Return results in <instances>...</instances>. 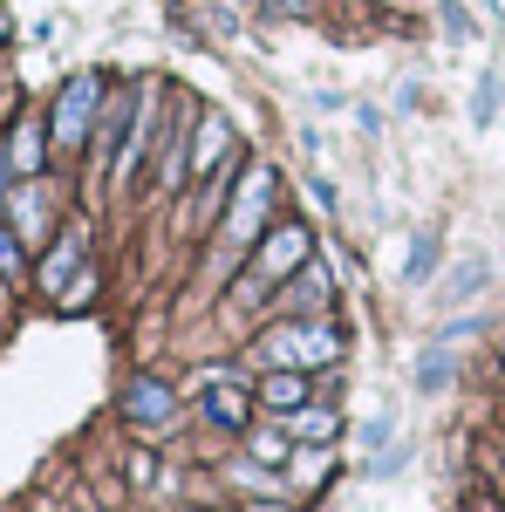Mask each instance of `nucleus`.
Wrapping results in <instances>:
<instances>
[{
  "label": "nucleus",
  "instance_id": "7",
  "mask_svg": "<svg viewBox=\"0 0 505 512\" xmlns=\"http://www.w3.org/2000/svg\"><path fill=\"white\" fill-rule=\"evenodd\" d=\"M76 260H82V233L55 239V253H48V267H41V287H48V294H62V280L76 274Z\"/></svg>",
  "mask_w": 505,
  "mask_h": 512
},
{
  "label": "nucleus",
  "instance_id": "14",
  "mask_svg": "<svg viewBox=\"0 0 505 512\" xmlns=\"http://www.w3.org/2000/svg\"><path fill=\"white\" fill-rule=\"evenodd\" d=\"M328 431H335V417H328V410H301V417H294V437H308V444H321Z\"/></svg>",
  "mask_w": 505,
  "mask_h": 512
},
{
  "label": "nucleus",
  "instance_id": "2",
  "mask_svg": "<svg viewBox=\"0 0 505 512\" xmlns=\"http://www.w3.org/2000/svg\"><path fill=\"white\" fill-rule=\"evenodd\" d=\"M335 349H342L335 328H280V335H267L273 362H328Z\"/></svg>",
  "mask_w": 505,
  "mask_h": 512
},
{
  "label": "nucleus",
  "instance_id": "4",
  "mask_svg": "<svg viewBox=\"0 0 505 512\" xmlns=\"http://www.w3.org/2000/svg\"><path fill=\"white\" fill-rule=\"evenodd\" d=\"M171 410H178V403H171V390H164V383H151V376L123 390V417H130V424H144V431L171 424Z\"/></svg>",
  "mask_w": 505,
  "mask_h": 512
},
{
  "label": "nucleus",
  "instance_id": "13",
  "mask_svg": "<svg viewBox=\"0 0 505 512\" xmlns=\"http://www.w3.org/2000/svg\"><path fill=\"white\" fill-rule=\"evenodd\" d=\"M205 410H212L219 424H246V396H239V390H212V396H205Z\"/></svg>",
  "mask_w": 505,
  "mask_h": 512
},
{
  "label": "nucleus",
  "instance_id": "8",
  "mask_svg": "<svg viewBox=\"0 0 505 512\" xmlns=\"http://www.w3.org/2000/svg\"><path fill=\"white\" fill-rule=\"evenodd\" d=\"M219 151H233V130H226L219 117H205V123H198V151H192V164H198V171H212V164H219Z\"/></svg>",
  "mask_w": 505,
  "mask_h": 512
},
{
  "label": "nucleus",
  "instance_id": "12",
  "mask_svg": "<svg viewBox=\"0 0 505 512\" xmlns=\"http://www.w3.org/2000/svg\"><path fill=\"white\" fill-rule=\"evenodd\" d=\"M485 274H492V267H485V260H465V267H458V274L444 280V301H465V294H478V287H485Z\"/></svg>",
  "mask_w": 505,
  "mask_h": 512
},
{
  "label": "nucleus",
  "instance_id": "1",
  "mask_svg": "<svg viewBox=\"0 0 505 512\" xmlns=\"http://www.w3.org/2000/svg\"><path fill=\"white\" fill-rule=\"evenodd\" d=\"M96 96H103V82L96 76H69V89H62V103H55V144H82V130H89V117H96Z\"/></svg>",
  "mask_w": 505,
  "mask_h": 512
},
{
  "label": "nucleus",
  "instance_id": "3",
  "mask_svg": "<svg viewBox=\"0 0 505 512\" xmlns=\"http://www.w3.org/2000/svg\"><path fill=\"white\" fill-rule=\"evenodd\" d=\"M301 260H308V233H301V226H280V233H267V246H260V280H287Z\"/></svg>",
  "mask_w": 505,
  "mask_h": 512
},
{
  "label": "nucleus",
  "instance_id": "11",
  "mask_svg": "<svg viewBox=\"0 0 505 512\" xmlns=\"http://www.w3.org/2000/svg\"><path fill=\"white\" fill-rule=\"evenodd\" d=\"M444 383H451V355H444V342H430L417 362V390H444Z\"/></svg>",
  "mask_w": 505,
  "mask_h": 512
},
{
  "label": "nucleus",
  "instance_id": "18",
  "mask_svg": "<svg viewBox=\"0 0 505 512\" xmlns=\"http://www.w3.org/2000/svg\"><path fill=\"white\" fill-rule=\"evenodd\" d=\"M253 512H280V506H253Z\"/></svg>",
  "mask_w": 505,
  "mask_h": 512
},
{
  "label": "nucleus",
  "instance_id": "6",
  "mask_svg": "<svg viewBox=\"0 0 505 512\" xmlns=\"http://www.w3.org/2000/svg\"><path fill=\"white\" fill-rule=\"evenodd\" d=\"M7 171H21V178H35V171H41V123L35 117L14 130V144H7Z\"/></svg>",
  "mask_w": 505,
  "mask_h": 512
},
{
  "label": "nucleus",
  "instance_id": "17",
  "mask_svg": "<svg viewBox=\"0 0 505 512\" xmlns=\"http://www.w3.org/2000/svg\"><path fill=\"white\" fill-rule=\"evenodd\" d=\"M253 458H267V465H273V458H287V437H267V431H260V437H253Z\"/></svg>",
  "mask_w": 505,
  "mask_h": 512
},
{
  "label": "nucleus",
  "instance_id": "5",
  "mask_svg": "<svg viewBox=\"0 0 505 512\" xmlns=\"http://www.w3.org/2000/svg\"><path fill=\"white\" fill-rule=\"evenodd\" d=\"M267 205H273V178H267V171H253V178H246V192H239V205H233V226H226V233H233V246L260 233Z\"/></svg>",
  "mask_w": 505,
  "mask_h": 512
},
{
  "label": "nucleus",
  "instance_id": "15",
  "mask_svg": "<svg viewBox=\"0 0 505 512\" xmlns=\"http://www.w3.org/2000/svg\"><path fill=\"white\" fill-rule=\"evenodd\" d=\"M492 103H499V76H478V96H471V123H492Z\"/></svg>",
  "mask_w": 505,
  "mask_h": 512
},
{
  "label": "nucleus",
  "instance_id": "10",
  "mask_svg": "<svg viewBox=\"0 0 505 512\" xmlns=\"http://www.w3.org/2000/svg\"><path fill=\"white\" fill-rule=\"evenodd\" d=\"M14 226H21V233H41V226H48V192H41V185H28V192L14 198Z\"/></svg>",
  "mask_w": 505,
  "mask_h": 512
},
{
  "label": "nucleus",
  "instance_id": "16",
  "mask_svg": "<svg viewBox=\"0 0 505 512\" xmlns=\"http://www.w3.org/2000/svg\"><path fill=\"white\" fill-rule=\"evenodd\" d=\"M14 274H21V239L0 226V280H14Z\"/></svg>",
  "mask_w": 505,
  "mask_h": 512
},
{
  "label": "nucleus",
  "instance_id": "9",
  "mask_svg": "<svg viewBox=\"0 0 505 512\" xmlns=\"http://www.w3.org/2000/svg\"><path fill=\"white\" fill-rule=\"evenodd\" d=\"M260 396H267L273 410H301V396H308V383H301L294 369H280V376H267V383H260Z\"/></svg>",
  "mask_w": 505,
  "mask_h": 512
}]
</instances>
